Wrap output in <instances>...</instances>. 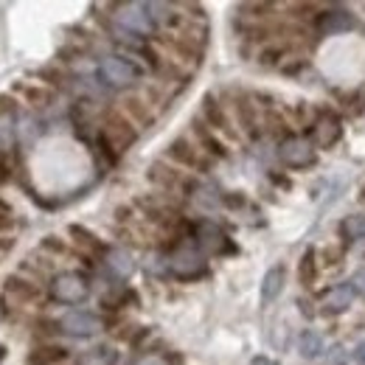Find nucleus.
<instances>
[{
	"instance_id": "nucleus-26",
	"label": "nucleus",
	"mask_w": 365,
	"mask_h": 365,
	"mask_svg": "<svg viewBox=\"0 0 365 365\" xmlns=\"http://www.w3.org/2000/svg\"><path fill=\"white\" fill-rule=\"evenodd\" d=\"M68 233L73 236V242H76L79 247H85V250H91V253H101V250H104V245L98 242V236L91 233L88 228H82V225H71Z\"/></svg>"
},
{
	"instance_id": "nucleus-3",
	"label": "nucleus",
	"mask_w": 365,
	"mask_h": 365,
	"mask_svg": "<svg viewBox=\"0 0 365 365\" xmlns=\"http://www.w3.org/2000/svg\"><path fill=\"white\" fill-rule=\"evenodd\" d=\"M166 155L172 163H178L188 172H208L211 169V155H205V149L197 143V140H188V138H175L169 146H166Z\"/></svg>"
},
{
	"instance_id": "nucleus-25",
	"label": "nucleus",
	"mask_w": 365,
	"mask_h": 365,
	"mask_svg": "<svg viewBox=\"0 0 365 365\" xmlns=\"http://www.w3.org/2000/svg\"><path fill=\"white\" fill-rule=\"evenodd\" d=\"M340 236L346 242H365V214H349L340 222Z\"/></svg>"
},
{
	"instance_id": "nucleus-2",
	"label": "nucleus",
	"mask_w": 365,
	"mask_h": 365,
	"mask_svg": "<svg viewBox=\"0 0 365 365\" xmlns=\"http://www.w3.org/2000/svg\"><path fill=\"white\" fill-rule=\"evenodd\" d=\"M113 26L127 31V34H135L140 40H146L158 31V23L152 20L146 3H118L115 14H113Z\"/></svg>"
},
{
	"instance_id": "nucleus-32",
	"label": "nucleus",
	"mask_w": 365,
	"mask_h": 365,
	"mask_svg": "<svg viewBox=\"0 0 365 365\" xmlns=\"http://www.w3.org/2000/svg\"><path fill=\"white\" fill-rule=\"evenodd\" d=\"M11 225H14L11 214H9V211H0V230H9Z\"/></svg>"
},
{
	"instance_id": "nucleus-5",
	"label": "nucleus",
	"mask_w": 365,
	"mask_h": 365,
	"mask_svg": "<svg viewBox=\"0 0 365 365\" xmlns=\"http://www.w3.org/2000/svg\"><path fill=\"white\" fill-rule=\"evenodd\" d=\"M146 178L155 182L160 191L166 194H188V191H197V182L188 180L182 172H178L175 166H169L166 160H155L146 172Z\"/></svg>"
},
{
	"instance_id": "nucleus-28",
	"label": "nucleus",
	"mask_w": 365,
	"mask_h": 365,
	"mask_svg": "<svg viewBox=\"0 0 365 365\" xmlns=\"http://www.w3.org/2000/svg\"><path fill=\"white\" fill-rule=\"evenodd\" d=\"M43 250H48V253H56V256H59V253H65L68 247H65V242H62L59 236H46V239H43Z\"/></svg>"
},
{
	"instance_id": "nucleus-23",
	"label": "nucleus",
	"mask_w": 365,
	"mask_h": 365,
	"mask_svg": "<svg viewBox=\"0 0 365 365\" xmlns=\"http://www.w3.org/2000/svg\"><path fill=\"white\" fill-rule=\"evenodd\" d=\"M323 351H326V349H323V337H320L318 331H312V329L301 331V337H298V354H301L304 360H315Z\"/></svg>"
},
{
	"instance_id": "nucleus-20",
	"label": "nucleus",
	"mask_w": 365,
	"mask_h": 365,
	"mask_svg": "<svg viewBox=\"0 0 365 365\" xmlns=\"http://www.w3.org/2000/svg\"><path fill=\"white\" fill-rule=\"evenodd\" d=\"M284 281H287V270L281 264H275L264 273V278H262V301L264 304H273L275 298L284 292Z\"/></svg>"
},
{
	"instance_id": "nucleus-10",
	"label": "nucleus",
	"mask_w": 365,
	"mask_h": 365,
	"mask_svg": "<svg viewBox=\"0 0 365 365\" xmlns=\"http://www.w3.org/2000/svg\"><path fill=\"white\" fill-rule=\"evenodd\" d=\"M59 329L65 334H71V337H82L85 340V337H93V334H98L104 329V320L98 315H93V312L76 309V312H68L65 318L59 320Z\"/></svg>"
},
{
	"instance_id": "nucleus-18",
	"label": "nucleus",
	"mask_w": 365,
	"mask_h": 365,
	"mask_svg": "<svg viewBox=\"0 0 365 365\" xmlns=\"http://www.w3.org/2000/svg\"><path fill=\"white\" fill-rule=\"evenodd\" d=\"M68 360V349L62 346H37L26 354V365H59Z\"/></svg>"
},
{
	"instance_id": "nucleus-13",
	"label": "nucleus",
	"mask_w": 365,
	"mask_h": 365,
	"mask_svg": "<svg viewBox=\"0 0 365 365\" xmlns=\"http://www.w3.org/2000/svg\"><path fill=\"white\" fill-rule=\"evenodd\" d=\"M354 298H357V289L351 287V281H346V284H337V287H331L326 295H323V301H320V312L323 315H343L351 304H354Z\"/></svg>"
},
{
	"instance_id": "nucleus-6",
	"label": "nucleus",
	"mask_w": 365,
	"mask_h": 365,
	"mask_svg": "<svg viewBox=\"0 0 365 365\" xmlns=\"http://www.w3.org/2000/svg\"><path fill=\"white\" fill-rule=\"evenodd\" d=\"M51 295L59 304H82L91 295V284L82 273H59L51 281Z\"/></svg>"
},
{
	"instance_id": "nucleus-7",
	"label": "nucleus",
	"mask_w": 365,
	"mask_h": 365,
	"mask_svg": "<svg viewBox=\"0 0 365 365\" xmlns=\"http://www.w3.org/2000/svg\"><path fill=\"white\" fill-rule=\"evenodd\" d=\"M205 270H208V262H205V256H202L197 247L182 245V247H178V250L169 256V273L182 278V281L200 278V275H205Z\"/></svg>"
},
{
	"instance_id": "nucleus-15",
	"label": "nucleus",
	"mask_w": 365,
	"mask_h": 365,
	"mask_svg": "<svg viewBox=\"0 0 365 365\" xmlns=\"http://www.w3.org/2000/svg\"><path fill=\"white\" fill-rule=\"evenodd\" d=\"M197 239H200V247L208 250V253H230L233 250L225 230L217 228L214 222H200L197 225Z\"/></svg>"
},
{
	"instance_id": "nucleus-9",
	"label": "nucleus",
	"mask_w": 365,
	"mask_h": 365,
	"mask_svg": "<svg viewBox=\"0 0 365 365\" xmlns=\"http://www.w3.org/2000/svg\"><path fill=\"white\" fill-rule=\"evenodd\" d=\"M3 295H6L9 301L20 304V307H29V304H40L43 289H40V284H37V281H31V278L9 275V278L3 281Z\"/></svg>"
},
{
	"instance_id": "nucleus-31",
	"label": "nucleus",
	"mask_w": 365,
	"mask_h": 365,
	"mask_svg": "<svg viewBox=\"0 0 365 365\" xmlns=\"http://www.w3.org/2000/svg\"><path fill=\"white\" fill-rule=\"evenodd\" d=\"M135 365H169V363L163 357H158V354H146V357L135 360Z\"/></svg>"
},
{
	"instance_id": "nucleus-22",
	"label": "nucleus",
	"mask_w": 365,
	"mask_h": 365,
	"mask_svg": "<svg viewBox=\"0 0 365 365\" xmlns=\"http://www.w3.org/2000/svg\"><path fill=\"white\" fill-rule=\"evenodd\" d=\"M124 115L133 121V124H152L155 115L149 113V104L140 98V96H127L124 98Z\"/></svg>"
},
{
	"instance_id": "nucleus-27",
	"label": "nucleus",
	"mask_w": 365,
	"mask_h": 365,
	"mask_svg": "<svg viewBox=\"0 0 365 365\" xmlns=\"http://www.w3.org/2000/svg\"><path fill=\"white\" fill-rule=\"evenodd\" d=\"M349 363V354L343 346H329L326 354H323V365H346Z\"/></svg>"
},
{
	"instance_id": "nucleus-16",
	"label": "nucleus",
	"mask_w": 365,
	"mask_h": 365,
	"mask_svg": "<svg viewBox=\"0 0 365 365\" xmlns=\"http://www.w3.org/2000/svg\"><path fill=\"white\" fill-rule=\"evenodd\" d=\"M194 135H197V143L205 149V155H211V158H228V149H225V143L217 138V133L202 121V118H194Z\"/></svg>"
},
{
	"instance_id": "nucleus-19",
	"label": "nucleus",
	"mask_w": 365,
	"mask_h": 365,
	"mask_svg": "<svg viewBox=\"0 0 365 365\" xmlns=\"http://www.w3.org/2000/svg\"><path fill=\"white\" fill-rule=\"evenodd\" d=\"M104 262H107L110 273L118 275V278H130V275L135 273V262H133V256H130L124 247L107 250V253H104Z\"/></svg>"
},
{
	"instance_id": "nucleus-24",
	"label": "nucleus",
	"mask_w": 365,
	"mask_h": 365,
	"mask_svg": "<svg viewBox=\"0 0 365 365\" xmlns=\"http://www.w3.org/2000/svg\"><path fill=\"white\" fill-rule=\"evenodd\" d=\"M298 278H301L304 287H312L315 284V278H318V253H315V247H307L304 250V256L298 262Z\"/></svg>"
},
{
	"instance_id": "nucleus-35",
	"label": "nucleus",
	"mask_w": 365,
	"mask_h": 365,
	"mask_svg": "<svg viewBox=\"0 0 365 365\" xmlns=\"http://www.w3.org/2000/svg\"><path fill=\"white\" fill-rule=\"evenodd\" d=\"M363 200H365V188H363Z\"/></svg>"
},
{
	"instance_id": "nucleus-8",
	"label": "nucleus",
	"mask_w": 365,
	"mask_h": 365,
	"mask_svg": "<svg viewBox=\"0 0 365 365\" xmlns=\"http://www.w3.org/2000/svg\"><path fill=\"white\" fill-rule=\"evenodd\" d=\"M278 158L289 169H307L315 163V146L309 143V138L287 135L278 143Z\"/></svg>"
},
{
	"instance_id": "nucleus-17",
	"label": "nucleus",
	"mask_w": 365,
	"mask_h": 365,
	"mask_svg": "<svg viewBox=\"0 0 365 365\" xmlns=\"http://www.w3.org/2000/svg\"><path fill=\"white\" fill-rule=\"evenodd\" d=\"M233 110H236L239 127H242L250 138L259 135V121H256V104H253V98L245 96V93H239V96L233 98Z\"/></svg>"
},
{
	"instance_id": "nucleus-34",
	"label": "nucleus",
	"mask_w": 365,
	"mask_h": 365,
	"mask_svg": "<svg viewBox=\"0 0 365 365\" xmlns=\"http://www.w3.org/2000/svg\"><path fill=\"white\" fill-rule=\"evenodd\" d=\"M3 354H6V349H3V346H0V360H3Z\"/></svg>"
},
{
	"instance_id": "nucleus-21",
	"label": "nucleus",
	"mask_w": 365,
	"mask_h": 365,
	"mask_svg": "<svg viewBox=\"0 0 365 365\" xmlns=\"http://www.w3.org/2000/svg\"><path fill=\"white\" fill-rule=\"evenodd\" d=\"M14 91L23 96V101L29 107H48L53 101V91L46 88V85H17Z\"/></svg>"
},
{
	"instance_id": "nucleus-12",
	"label": "nucleus",
	"mask_w": 365,
	"mask_h": 365,
	"mask_svg": "<svg viewBox=\"0 0 365 365\" xmlns=\"http://www.w3.org/2000/svg\"><path fill=\"white\" fill-rule=\"evenodd\" d=\"M340 135H343V127H340L337 115L323 113L318 121L312 124V130H309V143L318 146V149H331L340 140Z\"/></svg>"
},
{
	"instance_id": "nucleus-14",
	"label": "nucleus",
	"mask_w": 365,
	"mask_h": 365,
	"mask_svg": "<svg viewBox=\"0 0 365 365\" xmlns=\"http://www.w3.org/2000/svg\"><path fill=\"white\" fill-rule=\"evenodd\" d=\"M202 115H205V124H208L214 133H222V135H228V138H236V133H233V127H230V121H228V115H225V110H222V104L217 101L214 93H205V96H202Z\"/></svg>"
},
{
	"instance_id": "nucleus-1",
	"label": "nucleus",
	"mask_w": 365,
	"mask_h": 365,
	"mask_svg": "<svg viewBox=\"0 0 365 365\" xmlns=\"http://www.w3.org/2000/svg\"><path fill=\"white\" fill-rule=\"evenodd\" d=\"M98 76H101V82L107 88L127 91V88L138 85L140 68H138L130 56H124V53H107V56L98 59Z\"/></svg>"
},
{
	"instance_id": "nucleus-30",
	"label": "nucleus",
	"mask_w": 365,
	"mask_h": 365,
	"mask_svg": "<svg viewBox=\"0 0 365 365\" xmlns=\"http://www.w3.org/2000/svg\"><path fill=\"white\" fill-rule=\"evenodd\" d=\"M14 113V98L11 96H0V115H11Z\"/></svg>"
},
{
	"instance_id": "nucleus-4",
	"label": "nucleus",
	"mask_w": 365,
	"mask_h": 365,
	"mask_svg": "<svg viewBox=\"0 0 365 365\" xmlns=\"http://www.w3.org/2000/svg\"><path fill=\"white\" fill-rule=\"evenodd\" d=\"M98 135L104 138L118 155L121 152H127L133 143L138 140V130L135 124L124 115V113H110L107 118H104V124H101V133Z\"/></svg>"
},
{
	"instance_id": "nucleus-29",
	"label": "nucleus",
	"mask_w": 365,
	"mask_h": 365,
	"mask_svg": "<svg viewBox=\"0 0 365 365\" xmlns=\"http://www.w3.org/2000/svg\"><path fill=\"white\" fill-rule=\"evenodd\" d=\"M351 287H354L357 292H365V264L354 270V275H351Z\"/></svg>"
},
{
	"instance_id": "nucleus-33",
	"label": "nucleus",
	"mask_w": 365,
	"mask_h": 365,
	"mask_svg": "<svg viewBox=\"0 0 365 365\" xmlns=\"http://www.w3.org/2000/svg\"><path fill=\"white\" fill-rule=\"evenodd\" d=\"M354 363L365 365V340L363 343H357V349H354Z\"/></svg>"
},
{
	"instance_id": "nucleus-11",
	"label": "nucleus",
	"mask_w": 365,
	"mask_h": 365,
	"mask_svg": "<svg viewBox=\"0 0 365 365\" xmlns=\"http://www.w3.org/2000/svg\"><path fill=\"white\" fill-rule=\"evenodd\" d=\"M320 37H334V34H346L354 29V17L346 9H323L315 20Z\"/></svg>"
}]
</instances>
